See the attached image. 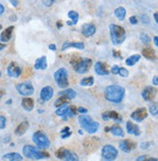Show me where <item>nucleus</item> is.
<instances>
[{
  "label": "nucleus",
  "mask_w": 158,
  "mask_h": 161,
  "mask_svg": "<svg viewBox=\"0 0 158 161\" xmlns=\"http://www.w3.org/2000/svg\"><path fill=\"white\" fill-rule=\"evenodd\" d=\"M7 73L10 77L18 78L22 74V69L16 62H11L7 68Z\"/></svg>",
  "instance_id": "11"
},
{
  "label": "nucleus",
  "mask_w": 158,
  "mask_h": 161,
  "mask_svg": "<svg viewBox=\"0 0 158 161\" xmlns=\"http://www.w3.org/2000/svg\"><path fill=\"white\" fill-rule=\"evenodd\" d=\"M1 30H2V25L0 24V31H1Z\"/></svg>",
  "instance_id": "60"
},
{
  "label": "nucleus",
  "mask_w": 158,
  "mask_h": 161,
  "mask_svg": "<svg viewBox=\"0 0 158 161\" xmlns=\"http://www.w3.org/2000/svg\"><path fill=\"white\" fill-rule=\"evenodd\" d=\"M68 18L70 19V21H68V22H67V25H76V24L78 23V20H79V14H78L76 11L70 10V11L68 13Z\"/></svg>",
  "instance_id": "25"
},
{
  "label": "nucleus",
  "mask_w": 158,
  "mask_h": 161,
  "mask_svg": "<svg viewBox=\"0 0 158 161\" xmlns=\"http://www.w3.org/2000/svg\"><path fill=\"white\" fill-rule=\"evenodd\" d=\"M92 60L88 58H81V57H73L70 60V64L72 69L78 74H84L89 71L92 65Z\"/></svg>",
  "instance_id": "2"
},
{
  "label": "nucleus",
  "mask_w": 158,
  "mask_h": 161,
  "mask_svg": "<svg viewBox=\"0 0 158 161\" xmlns=\"http://www.w3.org/2000/svg\"><path fill=\"white\" fill-rule=\"evenodd\" d=\"M30 127V123L29 121H23L21 124H19L15 130V135L18 136V137H21L23 136L25 132L27 131V129H29Z\"/></svg>",
  "instance_id": "23"
},
{
  "label": "nucleus",
  "mask_w": 158,
  "mask_h": 161,
  "mask_svg": "<svg viewBox=\"0 0 158 161\" xmlns=\"http://www.w3.org/2000/svg\"><path fill=\"white\" fill-rule=\"evenodd\" d=\"M129 22H130V24H131V25H135L138 24V18L136 16H131V17L129 18Z\"/></svg>",
  "instance_id": "45"
},
{
  "label": "nucleus",
  "mask_w": 158,
  "mask_h": 161,
  "mask_svg": "<svg viewBox=\"0 0 158 161\" xmlns=\"http://www.w3.org/2000/svg\"><path fill=\"white\" fill-rule=\"evenodd\" d=\"M76 110H77V112L81 113V114H85V113L88 112V109H87V108H82V107H79L78 108H76Z\"/></svg>",
  "instance_id": "46"
},
{
  "label": "nucleus",
  "mask_w": 158,
  "mask_h": 161,
  "mask_svg": "<svg viewBox=\"0 0 158 161\" xmlns=\"http://www.w3.org/2000/svg\"><path fill=\"white\" fill-rule=\"evenodd\" d=\"M69 48H75L78 50H83L85 48V45L83 42H75V41H66L62 46V51H66Z\"/></svg>",
  "instance_id": "18"
},
{
  "label": "nucleus",
  "mask_w": 158,
  "mask_h": 161,
  "mask_svg": "<svg viewBox=\"0 0 158 161\" xmlns=\"http://www.w3.org/2000/svg\"><path fill=\"white\" fill-rule=\"evenodd\" d=\"M6 103H7V105H11V103H12V100H8L6 102Z\"/></svg>",
  "instance_id": "58"
},
{
  "label": "nucleus",
  "mask_w": 158,
  "mask_h": 161,
  "mask_svg": "<svg viewBox=\"0 0 158 161\" xmlns=\"http://www.w3.org/2000/svg\"><path fill=\"white\" fill-rule=\"evenodd\" d=\"M142 55L144 57L145 59L153 61L156 59V53L152 48H144L142 50Z\"/></svg>",
  "instance_id": "27"
},
{
  "label": "nucleus",
  "mask_w": 158,
  "mask_h": 161,
  "mask_svg": "<svg viewBox=\"0 0 158 161\" xmlns=\"http://www.w3.org/2000/svg\"><path fill=\"white\" fill-rule=\"evenodd\" d=\"M152 144H153V143H143V144L141 145V147L144 148H144H148L150 146H152Z\"/></svg>",
  "instance_id": "49"
},
{
  "label": "nucleus",
  "mask_w": 158,
  "mask_h": 161,
  "mask_svg": "<svg viewBox=\"0 0 158 161\" xmlns=\"http://www.w3.org/2000/svg\"><path fill=\"white\" fill-rule=\"evenodd\" d=\"M95 83V78L93 76H89V77H85L80 80V85L81 86H87V87H90V86H93Z\"/></svg>",
  "instance_id": "33"
},
{
  "label": "nucleus",
  "mask_w": 158,
  "mask_h": 161,
  "mask_svg": "<svg viewBox=\"0 0 158 161\" xmlns=\"http://www.w3.org/2000/svg\"><path fill=\"white\" fill-rule=\"evenodd\" d=\"M126 130H127V133L130 135H134L136 137L141 136V129L137 124L133 123L132 121H128L126 123Z\"/></svg>",
  "instance_id": "19"
},
{
  "label": "nucleus",
  "mask_w": 158,
  "mask_h": 161,
  "mask_svg": "<svg viewBox=\"0 0 158 161\" xmlns=\"http://www.w3.org/2000/svg\"><path fill=\"white\" fill-rule=\"evenodd\" d=\"M109 33L110 40L113 45H121L126 39V31L119 25H109Z\"/></svg>",
  "instance_id": "3"
},
{
  "label": "nucleus",
  "mask_w": 158,
  "mask_h": 161,
  "mask_svg": "<svg viewBox=\"0 0 158 161\" xmlns=\"http://www.w3.org/2000/svg\"><path fill=\"white\" fill-rule=\"evenodd\" d=\"M108 132H110V133L114 135L115 137H124V131L122 130L121 127H119L117 125L108 127Z\"/></svg>",
  "instance_id": "29"
},
{
  "label": "nucleus",
  "mask_w": 158,
  "mask_h": 161,
  "mask_svg": "<svg viewBox=\"0 0 158 161\" xmlns=\"http://www.w3.org/2000/svg\"><path fill=\"white\" fill-rule=\"evenodd\" d=\"M153 41H154V44H155V46L157 47V46H158V37H157V35H155V36H154Z\"/></svg>",
  "instance_id": "55"
},
{
  "label": "nucleus",
  "mask_w": 158,
  "mask_h": 161,
  "mask_svg": "<svg viewBox=\"0 0 158 161\" xmlns=\"http://www.w3.org/2000/svg\"><path fill=\"white\" fill-rule=\"evenodd\" d=\"M118 156V150L111 145H106L101 149V161H114Z\"/></svg>",
  "instance_id": "8"
},
{
  "label": "nucleus",
  "mask_w": 158,
  "mask_h": 161,
  "mask_svg": "<svg viewBox=\"0 0 158 161\" xmlns=\"http://www.w3.org/2000/svg\"><path fill=\"white\" fill-rule=\"evenodd\" d=\"M5 47H6V44L5 43H1V42H0V52H1L5 48Z\"/></svg>",
  "instance_id": "56"
},
{
  "label": "nucleus",
  "mask_w": 158,
  "mask_h": 161,
  "mask_svg": "<svg viewBox=\"0 0 158 161\" xmlns=\"http://www.w3.org/2000/svg\"><path fill=\"white\" fill-rule=\"evenodd\" d=\"M78 122H79L81 128L83 130H85L90 135L95 134L100 127V124L98 122L94 121L90 116L84 115V114H81L78 116Z\"/></svg>",
  "instance_id": "4"
},
{
  "label": "nucleus",
  "mask_w": 158,
  "mask_h": 161,
  "mask_svg": "<svg viewBox=\"0 0 158 161\" xmlns=\"http://www.w3.org/2000/svg\"><path fill=\"white\" fill-rule=\"evenodd\" d=\"M153 17H154V21H155V23L158 24V14H157V12H155V13L153 14Z\"/></svg>",
  "instance_id": "54"
},
{
  "label": "nucleus",
  "mask_w": 158,
  "mask_h": 161,
  "mask_svg": "<svg viewBox=\"0 0 158 161\" xmlns=\"http://www.w3.org/2000/svg\"><path fill=\"white\" fill-rule=\"evenodd\" d=\"M118 69H119V67L117 64H114V65H112L111 67V69H110V73H112V74H114V75H117L118 74Z\"/></svg>",
  "instance_id": "43"
},
{
  "label": "nucleus",
  "mask_w": 158,
  "mask_h": 161,
  "mask_svg": "<svg viewBox=\"0 0 158 161\" xmlns=\"http://www.w3.org/2000/svg\"><path fill=\"white\" fill-rule=\"evenodd\" d=\"M54 95V90L51 86H45L40 91V101L42 103L48 102L52 99Z\"/></svg>",
  "instance_id": "17"
},
{
  "label": "nucleus",
  "mask_w": 158,
  "mask_h": 161,
  "mask_svg": "<svg viewBox=\"0 0 158 161\" xmlns=\"http://www.w3.org/2000/svg\"><path fill=\"white\" fill-rule=\"evenodd\" d=\"M16 89L18 93L24 97H29L31 96L34 92L33 85L30 81H26V82H22V83H18L16 85Z\"/></svg>",
  "instance_id": "10"
},
{
  "label": "nucleus",
  "mask_w": 158,
  "mask_h": 161,
  "mask_svg": "<svg viewBox=\"0 0 158 161\" xmlns=\"http://www.w3.org/2000/svg\"><path fill=\"white\" fill-rule=\"evenodd\" d=\"M76 113H77V110H76V108H74V107H72V106H70V107H69V109H68V111L67 112V114L63 117V121H67V120H68V118H70V117L74 116V115L76 114Z\"/></svg>",
  "instance_id": "35"
},
{
  "label": "nucleus",
  "mask_w": 158,
  "mask_h": 161,
  "mask_svg": "<svg viewBox=\"0 0 158 161\" xmlns=\"http://www.w3.org/2000/svg\"><path fill=\"white\" fill-rule=\"evenodd\" d=\"M101 117L105 121H108V120H113L117 123H121L123 121V118L122 116L119 114L118 112L114 111V110H108V111H106L104 112L103 114H101Z\"/></svg>",
  "instance_id": "12"
},
{
  "label": "nucleus",
  "mask_w": 158,
  "mask_h": 161,
  "mask_svg": "<svg viewBox=\"0 0 158 161\" xmlns=\"http://www.w3.org/2000/svg\"><path fill=\"white\" fill-rule=\"evenodd\" d=\"M56 156L63 161H79V157L75 153H72L64 147H60L56 151Z\"/></svg>",
  "instance_id": "9"
},
{
  "label": "nucleus",
  "mask_w": 158,
  "mask_h": 161,
  "mask_svg": "<svg viewBox=\"0 0 158 161\" xmlns=\"http://www.w3.org/2000/svg\"><path fill=\"white\" fill-rule=\"evenodd\" d=\"M150 112L151 113L152 115H154V116H156L158 114V107H157V103H152V105H150Z\"/></svg>",
  "instance_id": "39"
},
{
  "label": "nucleus",
  "mask_w": 158,
  "mask_h": 161,
  "mask_svg": "<svg viewBox=\"0 0 158 161\" xmlns=\"http://www.w3.org/2000/svg\"><path fill=\"white\" fill-rule=\"evenodd\" d=\"M125 96V89L119 85H108L105 90V98L106 101L118 103H121Z\"/></svg>",
  "instance_id": "1"
},
{
  "label": "nucleus",
  "mask_w": 158,
  "mask_h": 161,
  "mask_svg": "<svg viewBox=\"0 0 158 161\" xmlns=\"http://www.w3.org/2000/svg\"><path fill=\"white\" fill-rule=\"evenodd\" d=\"M69 105L68 103H67V105H63L61 107H59L57 108V110H56V114H57L58 116H61V117H63L64 115L67 114V112L68 111L69 109Z\"/></svg>",
  "instance_id": "32"
},
{
  "label": "nucleus",
  "mask_w": 158,
  "mask_h": 161,
  "mask_svg": "<svg viewBox=\"0 0 158 161\" xmlns=\"http://www.w3.org/2000/svg\"><path fill=\"white\" fill-rule=\"evenodd\" d=\"M56 25H57V27L59 28V30H61V28L63 27V22L62 21H58Z\"/></svg>",
  "instance_id": "53"
},
{
  "label": "nucleus",
  "mask_w": 158,
  "mask_h": 161,
  "mask_svg": "<svg viewBox=\"0 0 158 161\" xmlns=\"http://www.w3.org/2000/svg\"><path fill=\"white\" fill-rule=\"evenodd\" d=\"M112 56L114 57L115 59H119V60H121V59H122V55H121V53H120V51H117V50H113V51H112Z\"/></svg>",
  "instance_id": "44"
},
{
  "label": "nucleus",
  "mask_w": 158,
  "mask_h": 161,
  "mask_svg": "<svg viewBox=\"0 0 158 161\" xmlns=\"http://www.w3.org/2000/svg\"><path fill=\"white\" fill-rule=\"evenodd\" d=\"M14 30H15V27L13 25H10V26H8L7 28H5V30L1 32V34H0V40H1V42L6 43L8 41H10V39L12 38V36H13Z\"/></svg>",
  "instance_id": "20"
},
{
  "label": "nucleus",
  "mask_w": 158,
  "mask_h": 161,
  "mask_svg": "<svg viewBox=\"0 0 158 161\" xmlns=\"http://www.w3.org/2000/svg\"><path fill=\"white\" fill-rule=\"evenodd\" d=\"M140 19H141V22H142L143 24L148 25V24L150 23V17H148L147 15L143 14V15H141V16H140Z\"/></svg>",
  "instance_id": "41"
},
{
  "label": "nucleus",
  "mask_w": 158,
  "mask_h": 161,
  "mask_svg": "<svg viewBox=\"0 0 158 161\" xmlns=\"http://www.w3.org/2000/svg\"><path fill=\"white\" fill-rule=\"evenodd\" d=\"M23 154L25 157L33 160H40L44 158H48L50 156L47 151H40L36 149L33 146L30 145H26L23 147Z\"/></svg>",
  "instance_id": "5"
},
{
  "label": "nucleus",
  "mask_w": 158,
  "mask_h": 161,
  "mask_svg": "<svg viewBox=\"0 0 158 161\" xmlns=\"http://www.w3.org/2000/svg\"><path fill=\"white\" fill-rule=\"evenodd\" d=\"M95 68V71L97 74L99 75H108L109 74V71L107 69V64L104 62H97L94 65Z\"/></svg>",
  "instance_id": "21"
},
{
  "label": "nucleus",
  "mask_w": 158,
  "mask_h": 161,
  "mask_svg": "<svg viewBox=\"0 0 158 161\" xmlns=\"http://www.w3.org/2000/svg\"><path fill=\"white\" fill-rule=\"evenodd\" d=\"M96 31H97L96 25L91 23L84 24L81 27V33L83 34V36H85L86 38H89V37L93 36L96 33Z\"/></svg>",
  "instance_id": "14"
},
{
  "label": "nucleus",
  "mask_w": 158,
  "mask_h": 161,
  "mask_svg": "<svg viewBox=\"0 0 158 161\" xmlns=\"http://www.w3.org/2000/svg\"><path fill=\"white\" fill-rule=\"evenodd\" d=\"M56 1V0H46V1L44 2L45 6H47V7H50L54 4V2Z\"/></svg>",
  "instance_id": "48"
},
{
  "label": "nucleus",
  "mask_w": 158,
  "mask_h": 161,
  "mask_svg": "<svg viewBox=\"0 0 158 161\" xmlns=\"http://www.w3.org/2000/svg\"><path fill=\"white\" fill-rule=\"evenodd\" d=\"M61 134H62V139H67V138H69L72 133L70 131V128L67 126V127H63V129H62Z\"/></svg>",
  "instance_id": "36"
},
{
  "label": "nucleus",
  "mask_w": 158,
  "mask_h": 161,
  "mask_svg": "<svg viewBox=\"0 0 158 161\" xmlns=\"http://www.w3.org/2000/svg\"><path fill=\"white\" fill-rule=\"evenodd\" d=\"M6 127V117L1 115L0 116V130H2Z\"/></svg>",
  "instance_id": "42"
},
{
  "label": "nucleus",
  "mask_w": 158,
  "mask_h": 161,
  "mask_svg": "<svg viewBox=\"0 0 158 161\" xmlns=\"http://www.w3.org/2000/svg\"><path fill=\"white\" fill-rule=\"evenodd\" d=\"M48 47H49V49L51 51H56V50H57V46H56L55 44H50Z\"/></svg>",
  "instance_id": "51"
},
{
  "label": "nucleus",
  "mask_w": 158,
  "mask_h": 161,
  "mask_svg": "<svg viewBox=\"0 0 158 161\" xmlns=\"http://www.w3.org/2000/svg\"><path fill=\"white\" fill-rule=\"evenodd\" d=\"M68 69L64 68H61L59 69L57 71L54 73V78L55 81L57 83V85L62 88V89H66L68 87L69 82H68Z\"/></svg>",
  "instance_id": "6"
},
{
  "label": "nucleus",
  "mask_w": 158,
  "mask_h": 161,
  "mask_svg": "<svg viewBox=\"0 0 158 161\" xmlns=\"http://www.w3.org/2000/svg\"><path fill=\"white\" fill-rule=\"evenodd\" d=\"M140 39L143 43L144 44H148L150 41H151V38H150V36L146 34V33H142L141 36H140Z\"/></svg>",
  "instance_id": "37"
},
{
  "label": "nucleus",
  "mask_w": 158,
  "mask_h": 161,
  "mask_svg": "<svg viewBox=\"0 0 158 161\" xmlns=\"http://www.w3.org/2000/svg\"><path fill=\"white\" fill-rule=\"evenodd\" d=\"M3 161H23V156L18 153H6L2 156Z\"/></svg>",
  "instance_id": "24"
},
{
  "label": "nucleus",
  "mask_w": 158,
  "mask_h": 161,
  "mask_svg": "<svg viewBox=\"0 0 158 161\" xmlns=\"http://www.w3.org/2000/svg\"><path fill=\"white\" fill-rule=\"evenodd\" d=\"M69 99H68L67 97H64V96H60V98H58L57 100L55 101V107H57V108H59V107H61V106H63V105H67V103H69Z\"/></svg>",
  "instance_id": "34"
},
{
  "label": "nucleus",
  "mask_w": 158,
  "mask_h": 161,
  "mask_svg": "<svg viewBox=\"0 0 158 161\" xmlns=\"http://www.w3.org/2000/svg\"><path fill=\"white\" fill-rule=\"evenodd\" d=\"M4 95H5V91L3 89H0V99H1Z\"/></svg>",
  "instance_id": "57"
},
{
  "label": "nucleus",
  "mask_w": 158,
  "mask_h": 161,
  "mask_svg": "<svg viewBox=\"0 0 158 161\" xmlns=\"http://www.w3.org/2000/svg\"><path fill=\"white\" fill-rule=\"evenodd\" d=\"M0 76H1V72H0Z\"/></svg>",
  "instance_id": "61"
},
{
  "label": "nucleus",
  "mask_w": 158,
  "mask_h": 161,
  "mask_svg": "<svg viewBox=\"0 0 158 161\" xmlns=\"http://www.w3.org/2000/svg\"><path fill=\"white\" fill-rule=\"evenodd\" d=\"M147 114L148 113L145 108H140L132 112L131 118L136 122H143L147 117Z\"/></svg>",
  "instance_id": "13"
},
{
  "label": "nucleus",
  "mask_w": 158,
  "mask_h": 161,
  "mask_svg": "<svg viewBox=\"0 0 158 161\" xmlns=\"http://www.w3.org/2000/svg\"><path fill=\"white\" fill-rule=\"evenodd\" d=\"M22 106L25 110L31 111L34 108V102L31 98H24L22 101Z\"/></svg>",
  "instance_id": "26"
},
{
  "label": "nucleus",
  "mask_w": 158,
  "mask_h": 161,
  "mask_svg": "<svg viewBox=\"0 0 158 161\" xmlns=\"http://www.w3.org/2000/svg\"><path fill=\"white\" fill-rule=\"evenodd\" d=\"M118 75H120L121 77H128L129 76V71L125 68H119V69H118Z\"/></svg>",
  "instance_id": "40"
},
{
  "label": "nucleus",
  "mask_w": 158,
  "mask_h": 161,
  "mask_svg": "<svg viewBox=\"0 0 158 161\" xmlns=\"http://www.w3.org/2000/svg\"><path fill=\"white\" fill-rule=\"evenodd\" d=\"M48 67V63H47V58L45 56H42L40 58H38L35 61L34 64V69L37 70H44Z\"/></svg>",
  "instance_id": "22"
},
{
  "label": "nucleus",
  "mask_w": 158,
  "mask_h": 161,
  "mask_svg": "<svg viewBox=\"0 0 158 161\" xmlns=\"http://www.w3.org/2000/svg\"><path fill=\"white\" fill-rule=\"evenodd\" d=\"M152 83H153V85L154 86H158V77L156 76H153V78H152Z\"/></svg>",
  "instance_id": "50"
},
{
  "label": "nucleus",
  "mask_w": 158,
  "mask_h": 161,
  "mask_svg": "<svg viewBox=\"0 0 158 161\" xmlns=\"http://www.w3.org/2000/svg\"><path fill=\"white\" fill-rule=\"evenodd\" d=\"M140 60H141V55L135 54V55L130 56L129 58H127L125 63H126V64L128 65V67H133V65H135Z\"/></svg>",
  "instance_id": "30"
},
{
  "label": "nucleus",
  "mask_w": 158,
  "mask_h": 161,
  "mask_svg": "<svg viewBox=\"0 0 158 161\" xmlns=\"http://www.w3.org/2000/svg\"><path fill=\"white\" fill-rule=\"evenodd\" d=\"M136 147H137V144L131 140H123L119 143V148L126 153H131L133 149L136 148Z\"/></svg>",
  "instance_id": "16"
},
{
  "label": "nucleus",
  "mask_w": 158,
  "mask_h": 161,
  "mask_svg": "<svg viewBox=\"0 0 158 161\" xmlns=\"http://www.w3.org/2000/svg\"><path fill=\"white\" fill-rule=\"evenodd\" d=\"M78 133H79V135H83V130H79Z\"/></svg>",
  "instance_id": "59"
},
{
  "label": "nucleus",
  "mask_w": 158,
  "mask_h": 161,
  "mask_svg": "<svg viewBox=\"0 0 158 161\" xmlns=\"http://www.w3.org/2000/svg\"><path fill=\"white\" fill-rule=\"evenodd\" d=\"M59 96H64V97H67V98L69 99V100H72V99H74V98H76L77 93H76L75 91H74L73 89L68 88V89H64V90L59 92Z\"/></svg>",
  "instance_id": "28"
},
{
  "label": "nucleus",
  "mask_w": 158,
  "mask_h": 161,
  "mask_svg": "<svg viewBox=\"0 0 158 161\" xmlns=\"http://www.w3.org/2000/svg\"><path fill=\"white\" fill-rule=\"evenodd\" d=\"M156 93H157L156 88H154L152 86H146L142 91V97L145 102H150L155 98Z\"/></svg>",
  "instance_id": "15"
},
{
  "label": "nucleus",
  "mask_w": 158,
  "mask_h": 161,
  "mask_svg": "<svg viewBox=\"0 0 158 161\" xmlns=\"http://www.w3.org/2000/svg\"><path fill=\"white\" fill-rule=\"evenodd\" d=\"M32 141L41 149H46L50 147V140L46 136V134H44L41 131H37L35 133H33Z\"/></svg>",
  "instance_id": "7"
},
{
  "label": "nucleus",
  "mask_w": 158,
  "mask_h": 161,
  "mask_svg": "<svg viewBox=\"0 0 158 161\" xmlns=\"http://www.w3.org/2000/svg\"><path fill=\"white\" fill-rule=\"evenodd\" d=\"M4 12H5V7L0 3V16H1Z\"/></svg>",
  "instance_id": "52"
},
{
  "label": "nucleus",
  "mask_w": 158,
  "mask_h": 161,
  "mask_svg": "<svg viewBox=\"0 0 158 161\" xmlns=\"http://www.w3.org/2000/svg\"><path fill=\"white\" fill-rule=\"evenodd\" d=\"M136 161H157L156 157H150L147 155H141L137 158Z\"/></svg>",
  "instance_id": "38"
},
{
  "label": "nucleus",
  "mask_w": 158,
  "mask_h": 161,
  "mask_svg": "<svg viewBox=\"0 0 158 161\" xmlns=\"http://www.w3.org/2000/svg\"><path fill=\"white\" fill-rule=\"evenodd\" d=\"M9 2L11 3V5L13 7H18L19 6V3H20V1H19V0H9Z\"/></svg>",
  "instance_id": "47"
},
{
  "label": "nucleus",
  "mask_w": 158,
  "mask_h": 161,
  "mask_svg": "<svg viewBox=\"0 0 158 161\" xmlns=\"http://www.w3.org/2000/svg\"><path fill=\"white\" fill-rule=\"evenodd\" d=\"M114 16L119 21H123L126 17V9L124 7H118L114 11Z\"/></svg>",
  "instance_id": "31"
}]
</instances>
